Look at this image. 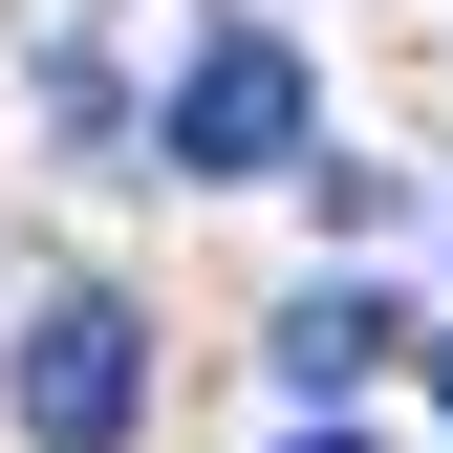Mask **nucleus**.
I'll return each instance as SVG.
<instances>
[{
  "instance_id": "nucleus-1",
  "label": "nucleus",
  "mask_w": 453,
  "mask_h": 453,
  "mask_svg": "<svg viewBox=\"0 0 453 453\" xmlns=\"http://www.w3.org/2000/svg\"><path fill=\"white\" fill-rule=\"evenodd\" d=\"M130 411H151V324L108 303V280H65V303L22 324V432H43V453H108Z\"/></svg>"
},
{
  "instance_id": "nucleus-2",
  "label": "nucleus",
  "mask_w": 453,
  "mask_h": 453,
  "mask_svg": "<svg viewBox=\"0 0 453 453\" xmlns=\"http://www.w3.org/2000/svg\"><path fill=\"white\" fill-rule=\"evenodd\" d=\"M151 151H173V173H303V43H259V22H238V43H195Z\"/></svg>"
},
{
  "instance_id": "nucleus-3",
  "label": "nucleus",
  "mask_w": 453,
  "mask_h": 453,
  "mask_svg": "<svg viewBox=\"0 0 453 453\" xmlns=\"http://www.w3.org/2000/svg\"><path fill=\"white\" fill-rule=\"evenodd\" d=\"M367 367H388V303H367V280H303V303H280V388H303V411H346Z\"/></svg>"
},
{
  "instance_id": "nucleus-4",
  "label": "nucleus",
  "mask_w": 453,
  "mask_h": 453,
  "mask_svg": "<svg viewBox=\"0 0 453 453\" xmlns=\"http://www.w3.org/2000/svg\"><path fill=\"white\" fill-rule=\"evenodd\" d=\"M303 453H367V432H303Z\"/></svg>"
},
{
  "instance_id": "nucleus-5",
  "label": "nucleus",
  "mask_w": 453,
  "mask_h": 453,
  "mask_svg": "<svg viewBox=\"0 0 453 453\" xmlns=\"http://www.w3.org/2000/svg\"><path fill=\"white\" fill-rule=\"evenodd\" d=\"M432 388H453V346H432Z\"/></svg>"
}]
</instances>
